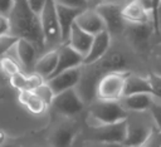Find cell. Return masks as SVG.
I'll return each mask as SVG.
<instances>
[{"instance_id": "ba28073f", "label": "cell", "mask_w": 161, "mask_h": 147, "mask_svg": "<svg viewBox=\"0 0 161 147\" xmlns=\"http://www.w3.org/2000/svg\"><path fill=\"white\" fill-rule=\"evenodd\" d=\"M130 73L109 72L103 74L96 87V99L104 102H118L123 95L126 78Z\"/></svg>"}, {"instance_id": "cb8c5ba5", "label": "cell", "mask_w": 161, "mask_h": 147, "mask_svg": "<svg viewBox=\"0 0 161 147\" xmlns=\"http://www.w3.org/2000/svg\"><path fill=\"white\" fill-rule=\"evenodd\" d=\"M21 68L19 63L16 62L14 55H10L9 53L0 57V74H3L5 78H11L13 75L21 73ZM24 73V72H23Z\"/></svg>"}, {"instance_id": "30bf717a", "label": "cell", "mask_w": 161, "mask_h": 147, "mask_svg": "<svg viewBox=\"0 0 161 147\" xmlns=\"http://www.w3.org/2000/svg\"><path fill=\"white\" fill-rule=\"evenodd\" d=\"M126 137L125 121L113 124L99 126L96 128H88L86 132V139L92 143H123Z\"/></svg>"}, {"instance_id": "9c48e42d", "label": "cell", "mask_w": 161, "mask_h": 147, "mask_svg": "<svg viewBox=\"0 0 161 147\" xmlns=\"http://www.w3.org/2000/svg\"><path fill=\"white\" fill-rule=\"evenodd\" d=\"M49 109H52L57 114V117L78 118V116L86 111V104L83 103L75 89H69L55 94Z\"/></svg>"}, {"instance_id": "d4e9b609", "label": "cell", "mask_w": 161, "mask_h": 147, "mask_svg": "<svg viewBox=\"0 0 161 147\" xmlns=\"http://www.w3.org/2000/svg\"><path fill=\"white\" fill-rule=\"evenodd\" d=\"M147 80L150 83V88H151V95L158 101H161V77L153 74V73H147L146 74Z\"/></svg>"}, {"instance_id": "e0dca14e", "label": "cell", "mask_w": 161, "mask_h": 147, "mask_svg": "<svg viewBox=\"0 0 161 147\" xmlns=\"http://www.w3.org/2000/svg\"><path fill=\"white\" fill-rule=\"evenodd\" d=\"M111 44H112V38L106 30L94 35L91 48L83 59V65H89L98 62L108 52V49L111 48Z\"/></svg>"}, {"instance_id": "7402d4cb", "label": "cell", "mask_w": 161, "mask_h": 147, "mask_svg": "<svg viewBox=\"0 0 161 147\" xmlns=\"http://www.w3.org/2000/svg\"><path fill=\"white\" fill-rule=\"evenodd\" d=\"M140 93L151 94V88H150V83L147 80V77H146V74L130 73L126 78V82H125L123 95L140 94Z\"/></svg>"}, {"instance_id": "74e56055", "label": "cell", "mask_w": 161, "mask_h": 147, "mask_svg": "<svg viewBox=\"0 0 161 147\" xmlns=\"http://www.w3.org/2000/svg\"><path fill=\"white\" fill-rule=\"evenodd\" d=\"M157 41H161V25L157 29V34H156V39H155V43H157Z\"/></svg>"}, {"instance_id": "f546056e", "label": "cell", "mask_w": 161, "mask_h": 147, "mask_svg": "<svg viewBox=\"0 0 161 147\" xmlns=\"http://www.w3.org/2000/svg\"><path fill=\"white\" fill-rule=\"evenodd\" d=\"M141 147H161V131L156 129Z\"/></svg>"}, {"instance_id": "d590c367", "label": "cell", "mask_w": 161, "mask_h": 147, "mask_svg": "<svg viewBox=\"0 0 161 147\" xmlns=\"http://www.w3.org/2000/svg\"><path fill=\"white\" fill-rule=\"evenodd\" d=\"M96 147H128L125 143H94Z\"/></svg>"}, {"instance_id": "6da1fadb", "label": "cell", "mask_w": 161, "mask_h": 147, "mask_svg": "<svg viewBox=\"0 0 161 147\" xmlns=\"http://www.w3.org/2000/svg\"><path fill=\"white\" fill-rule=\"evenodd\" d=\"M9 21L10 35L16 39H24L31 43L40 54L45 52L39 16L34 15L29 10L26 1H15L14 8L9 15Z\"/></svg>"}, {"instance_id": "ac0fdd59", "label": "cell", "mask_w": 161, "mask_h": 147, "mask_svg": "<svg viewBox=\"0 0 161 147\" xmlns=\"http://www.w3.org/2000/svg\"><path fill=\"white\" fill-rule=\"evenodd\" d=\"M16 99H18V103L33 116L40 117V116H44L49 111V106L44 103L33 90L18 92Z\"/></svg>"}, {"instance_id": "603a6c76", "label": "cell", "mask_w": 161, "mask_h": 147, "mask_svg": "<svg viewBox=\"0 0 161 147\" xmlns=\"http://www.w3.org/2000/svg\"><path fill=\"white\" fill-rule=\"evenodd\" d=\"M45 80L43 78H40L39 75L31 73V74H25V73H18L15 75H13L11 78H9V84L11 85L13 89L18 90V92H23V90H34L35 88H38L42 83H44Z\"/></svg>"}, {"instance_id": "836d02e7", "label": "cell", "mask_w": 161, "mask_h": 147, "mask_svg": "<svg viewBox=\"0 0 161 147\" xmlns=\"http://www.w3.org/2000/svg\"><path fill=\"white\" fill-rule=\"evenodd\" d=\"M150 55H155V57H161V41H157L152 45L151 50H150Z\"/></svg>"}, {"instance_id": "1f68e13d", "label": "cell", "mask_w": 161, "mask_h": 147, "mask_svg": "<svg viewBox=\"0 0 161 147\" xmlns=\"http://www.w3.org/2000/svg\"><path fill=\"white\" fill-rule=\"evenodd\" d=\"M14 4H15V1H13V0H0V15L9 18L10 13L14 8Z\"/></svg>"}, {"instance_id": "e575fe53", "label": "cell", "mask_w": 161, "mask_h": 147, "mask_svg": "<svg viewBox=\"0 0 161 147\" xmlns=\"http://www.w3.org/2000/svg\"><path fill=\"white\" fill-rule=\"evenodd\" d=\"M8 141H9L8 132H6L4 128H0V147H1V146H4Z\"/></svg>"}, {"instance_id": "8992f818", "label": "cell", "mask_w": 161, "mask_h": 147, "mask_svg": "<svg viewBox=\"0 0 161 147\" xmlns=\"http://www.w3.org/2000/svg\"><path fill=\"white\" fill-rule=\"evenodd\" d=\"M123 1H101L94 3V9L103 20L106 31L112 39L122 38L126 23L121 15V8Z\"/></svg>"}, {"instance_id": "7a4b0ae2", "label": "cell", "mask_w": 161, "mask_h": 147, "mask_svg": "<svg viewBox=\"0 0 161 147\" xmlns=\"http://www.w3.org/2000/svg\"><path fill=\"white\" fill-rule=\"evenodd\" d=\"M86 124L88 128L113 124L122 122L127 117V112L118 102H104L94 99L86 107Z\"/></svg>"}, {"instance_id": "8fae6325", "label": "cell", "mask_w": 161, "mask_h": 147, "mask_svg": "<svg viewBox=\"0 0 161 147\" xmlns=\"http://www.w3.org/2000/svg\"><path fill=\"white\" fill-rule=\"evenodd\" d=\"M55 4V13H57V19L60 29V36H62V43L65 44L70 33L72 26L74 25V21L79 13L84 9L74 8L67 4L65 1H54Z\"/></svg>"}, {"instance_id": "3957f363", "label": "cell", "mask_w": 161, "mask_h": 147, "mask_svg": "<svg viewBox=\"0 0 161 147\" xmlns=\"http://www.w3.org/2000/svg\"><path fill=\"white\" fill-rule=\"evenodd\" d=\"M125 123L126 137L123 143L128 147H141L157 129L148 112H128Z\"/></svg>"}, {"instance_id": "ffe728a7", "label": "cell", "mask_w": 161, "mask_h": 147, "mask_svg": "<svg viewBox=\"0 0 161 147\" xmlns=\"http://www.w3.org/2000/svg\"><path fill=\"white\" fill-rule=\"evenodd\" d=\"M92 40H93L92 35L87 34L86 31H83L74 24L70 29V33H69V36H68V40L65 44H68L74 52H77L84 59V57L87 55V53L91 48Z\"/></svg>"}, {"instance_id": "4316f807", "label": "cell", "mask_w": 161, "mask_h": 147, "mask_svg": "<svg viewBox=\"0 0 161 147\" xmlns=\"http://www.w3.org/2000/svg\"><path fill=\"white\" fill-rule=\"evenodd\" d=\"M44 103H47L49 107H50V103H52V101H53V97H54V94H53V92H52V89L49 88V85L44 82V83H42L38 88H35L34 90H33Z\"/></svg>"}, {"instance_id": "277c9868", "label": "cell", "mask_w": 161, "mask_h": 147, "mask_svg": "<svg viewBox=\"0 0 161 147\" xmlns=\"http://www.w3.org/2000/svg\"><path fill=\"white\" fill-rule=\"evenodd\" d=\"M82 126L78 118L58 117L48 133L49 147H72L78 136L82 133Z\"/></svg>"}, {"instance_id": "9a60e30c", "label": "cell", "mask_w": 161, "mask_h": 147, "mask_svg": "<svg viewBox=\"0 0 161 147\" xmlns=\"http://www.w3.org/2000/svg\"><path fill=\"white\" fill-rule=\"evenodd\" d=\"M57 53H58V62H57V67H55V70L52 74V77L57 75L62 72L74 69V68L83 65V57L79 55L77 52H74L68 44H62L60 46H58Z\"/></svg>"}, {"instance_id": "83f0119b", "label": "cell", "mask_w": 161, "mask_h": 147, "mask_svg": "<svg viewBox=\"0 0 161 147\" xmlns=\"http://www.w3.org/2000/svg\"><path fill=\"white\" fill-rule=\"evenodd\" d=\"M16 38H14L13 35H5V36H0V57L8 54L9 52L13 50L15 43H16Z\"/></svg>"}, {"instance_id": "5b68a950", "label": "cell", "mask_w": 161, "mask_h": 147, "mask_svg": "<svg viewBox=\"0 0 161 147\" xmlns=\"http://www.w3.org/2000/svg\"><path fill=\"white\" fill-rule=\"evenodd\" d=\"M122 38L126 43L143 58L150 57V50L155 44V29L152 24H138V25H127L125 28Z\"/></svg>"}, {"instance_id": "d6a6232c", "label": "cell", "mask_w": 161, "mask_h": 147, "mask_svg": "<svg viewBox=\"0 0 161 147\" xmlns=\"http://www.w3.org/2000/svg\"><path fill=\"white\" fill-rule=\"evenodd\" d=\"M10 35V21L8 16L0 15V36Z\"/></svg>"}, {"instance_id": "44dd1931", "label": "cell", "mask_w": 161, "mask_h": 147, "mask_svg": "<svg viewBox=\"0 0 161 147\" xmlns=\"http://www.w3.org/2000/svg\"><path fill=\"white\" fill-rule=\"evenodd\" d=\"M153 101V97L151 94H131V95H123L118 103L121 107L128 113V112H147L151 103Z\"/></svg>"}, {"instance_id": "7c38bea8", "label": "cell", "mask_w": 161, "mask_h": 147, "mask_svg": "<svg viewBox=\"0 0 161 147\" xmlns=\"http://www.w3.org/2000/svg\"><path fill=\"white\" fill-rule=\"evenodd\" d=\"M13 50H14V57H15L16 62L19 63L21 70L25 74H31L33 69H34V64H35L38 57L40 55L38 49L31 43L24 40V39H18Z\"/></svg>"}, {"instance_id": "4dcf8cb0", "label": "cell", "mask_w": 161, "mask_h": 147, "mask_svg": "<svg viewBox=\"0 0 161 147\" xmlns=\"http://www.w3.org/2000/svg\"><path fill=\"white\" fill-rule=\"evenodd\" d=\"M26 5H28L29 10L34 15L40 16V14H42V11H43V9L45 6V1H43V0H36V1L35 0H30V1H26Z\"/></svg>"}, {"instance_id": "4fadbf2b", "label": "cell", "mask_w": 161, "mask_h": 147, "mask_svg": "<svg viewBox=\"0 0 161 147\" xmlns=\"http://www.w3.org/2000/svg\"><path fill=\"white\" fill-rule=\"evenodd\" d=\"M74 24L92 36L106 30L102 18L94 9V3H89V6L79 13Z\"/></svg>"}, {"instance_id": "5bb4252c", "label": "cell", "mask_w": 161, "mask_h": 147, "mask_svg": "<svg viewBox=\"0 0 161 147\" xmlns=\"http://www.w3.org/2000/svg\"><path fill=\"white\" fill-rule=\"evenodd\" d=\"M80 74H82V67H78L74 69L62 72L57 75H53L52 78L47 79L45 83L49 85L53 94L55 95V94H59L62 92L74 89L77 87L79 79H80Z\"/></svg>"}, {"instance_id": "8d00e7d4", "label": "cell", "mask_w": 161, "mask_h": 147, "mask_svg": "<svg viewBox=\"0 0 161 147\" xmlns=\"http://www.w3.org/2000/svg\"><path fill=\"white\" fill-rule=\"evenodd\" d=\"M1 147H23V146H21L19 142H15V141H10V139H9V141H8L4 146H1Z\"/></svg>"}, {"instance_id": "2e32d148", "label": "cell", "mask_w": 161, "mask_h": 147, "mask_svg": "<svg viewBox=\"0 0 161 147\" xmlns=\"http://www.w3.org/2000/svg\"><path fill=\"white\" fill-rule=\"evenodd\" d=\"M121 15L127 25H138V24H148V23L151 24L148 14L140 0L123 1L121 8Z\"/></svg>"}, {"instance_id": "52a82bcc", "label": "cell", "mask_w": 161, "mask_h": 147, "mask_svg": "<svg viewBox=\"0 0 161 147\" xmlns=\"http://www.w3.org/2000/svg\"><path fill=\"white\" fill-rule=\"evenodd\" d=\"M39 20H40L45 52L54 50L58 46H60L63 43H62L60 29H59V24L57 19L54 1H45V6L39 16Z\"/></svg>"}, {"instance_id": "484cf974", "label": "cell", "mask_w": 161, "mask_h": 147, "mask_svg": "<svg viewBox=\"0 0 161 147\" xmlns=\"http://www.w3.org/2000/svg\"><path fill=\"white\" fill-rule=\"evenodd\" d=\"M147 112L151 116L156 128L161 131V101L153 98V101H152V103H151V106H150Z\"/></svg>"}, {"instance_id": "f1b7e54d", "label": "cell", "mask_w": 161, "mask_h": 147, "mask_svg": "<svg viewBox=\"0 0 161 147\" xmlns=\"http://www.w3.org/2000/svg\"><path fill=\"white\" fill-rule=\"evenodd\" d=\"M147 68L150 73H153L158 77H161V57L150 55L147 60Z\"/></svg>"}, {"instance_id": "f35d334b", "label": "cell", "mask_w": 161, "mask_h": 147, "mask_svg": "<svg viewBox=\"0 0 161 147\" xmlns=\"http://www.w3.org/2000/svg\"><path fill=\"white\" fill-rule=\"evenodd\" d=\"M29 147H49V146H40V144H34V146H29Z\"/></svg>"}, {"instance_id": "d6986e66", "label": "cell", "mask_w": 161, "mask_h": 147, "mask_svg": "<svg viewBox=\"0 0 161 147\" xmlns=\"http://www.w3.org/2000/svg\"><path fill=\"white\" fill-rule=\"evenodd\" d=\"M57 62H58V53L57 49L54 50H47L43 54H40L34 64V69L33 73L39 75L40 78H43L44 80L49 79L52 77V74L55 70L57 67Z\"/></svg>"}]
</instances>
